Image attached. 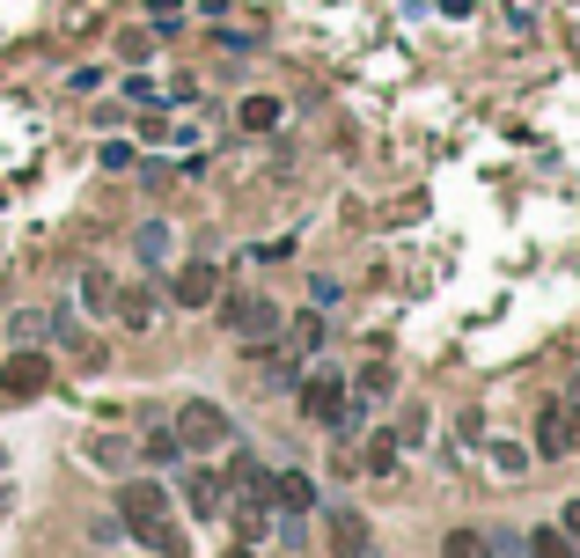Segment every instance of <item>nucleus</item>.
Returning <instances> with one entry per match:
<instances>
[{"label": "nucleus", "instance_id": "1", "mask_svg": "<svg viewBox=\"0 0 580 558\" xmlns=\"http://www.w3.org/2000/svg\"><path fill=\"white\" fill-rule=\"evenodd\" d=\"M214 309H220V323H228L236 339H250V345H265V339H280V331H287V309H280V301H265V294H220Z\"/></svg>", "mask_w": 580, "mask_h": 558}, {"label": "nucleus", "instance_id": "2", "mask_svg": "<svg viewBox=\"0 0 580 558\" xmlns=\"http://www.w3.org/2000/svg\"><path fill=\"white\" fill-rule=\"evenodd\" d=\"M177 441H184L192 456H206V448H228V441H236V419L220 412L214 397H184V405H177Z\"/></svg>", "mask_w": 580, "mask_h": 558}, {"label": "nucleus", "instance_id": "3", "mask_svg": "<svg viewBox=\"0 0 580 558\" xmlns=\"http://www.w3.org/2000/svg\"><path fill=\"white\" fill-rule=\"evenodd\" d=\"M52 389V353H37V345H15L8 361H0V397L8 405H37Z\"/></svg>", "mask_w": 580, "mask_h": 558}, {"label": "nucleus", "instance_id": "4", "mask_svg": "<svg viewBox=\"0 0 580 558\" xmlns=\"http://www.w3.org/2000/svg\"><path fill=\"white\" fill-rule=\"evenodd\" d=\"M170 301H177V309H214V301H220V265H214V258H192V265H177Z\"/></svg>", "mask_w": 580, "mask_h": 558}, {"label": "nucleus", "instance_id": "5", "mask_svg": "<svg viewBox=\"0 0 580 558\" xmlns=\"http://www.w3.org/2000/svg\"><path fill=\"white\" fill-rule=\"evenodd\" d=\"M573 405H566V397H551V405H544V412H536V456L544 463H558V456H573Z\"/></svg>", "mask_w": 580, "mask_h": 558}, {"label": "nucleus", "instance_id": "6", "mask_svg": "<svg viewBox=\"0 0 580 558\" xmlns=\"http://www.w3.org/2000/svg\"><path fill=\"white\" fill-rule=\"evenodd\" d=\"M302 412H309L316 426H331V419L345 412V375H331V367H316L309 383H302Z\"/></svg>", "mask_w": 580, "mask_h": 558}, {"label": "nucleus", "instance_id": "7", "mask_svg": "<svg viewBox=\"0 0 580 558\" xmlns=\"http://www.w3.org/2000/svg\"><path fill=\"white\" fill-rule=\"evenodd\" d=\"M155 514H170V492L155 486V478H133V486L118 492V522L133 529V522H155Z\"/></svg>", "mask_w": 580, "mask_h": 558}, {"label": "nucleus", "instance_id": "8", "mask_svg": "<svg viewBox=\"0 0 580 558\" xmlns=\"http://www.w3.org/2000/svg\"><path fill=\"white\" fill-rule=\"evenodd\" d=\"M265 492H272V508H280V514H309V508H316V486L302 478V470H280V478H265Z\"/></svg>", "mask_w": 580, "mask_h": 558}, {"label": "nucleus", "instance_id": "9", "mask_svg": "<svg viewBox=\"0 0 580 558\" xmlns=\"http://www.w3.org/2000/svg\"><path fill=\"white\" fill-rule=\"evenodd\" d=\"M397 456H405V441L389 434V426H383V434H367V448H361V463L375 470V478H389V470H397Z\"/></svg>", "mask_w": 580, "mask_h": 558}, {"label": "nucleus", "instance_id": "10", "mask_svg": "<svg viewBox=\"0 0 580 558\" xmlns=\"http://www.w3.org/2000/svg\"><path fill=\"white\" fill-rule=\"evenodd\" d=\"M265 508H272V492H236V529L265 536Z\"/></svg>", "mask_w": 580, "mask_h": 558}, {"label": "nucleus", "instance_id": "11", "mask_svg": "<svg viewBox=\"0 0 580 558\" xmlns=\"http://www.w3.org/2000/svg\"><path fill=\"white\" fill-rule=\"evenodd\" d=\"M184 500H192V514H220V478L192 470V478H184Z\"/></svg>", "mask_w": 580, "mask_h": 558}, {"label": "nucleus", "instance_id": "12", "mask_svg": "<svg viewBox=\"0 0 580 558\" xmlns=\"http://www.w3.org/2000/svg\"><path fill=\"white\" fill-rule=\"evenodd\" d=\"M280 118H287V111H280V96H250V103H242V133H272Z\"/></svg>", "mask_w": 580, "mask_h": 558}, {"label": "nucleus", "instance_id": "13", "mask_svg": "<svg viewBox=\"0 0 580 558\" xmlns=\"http://www.w3.org/2000/svg\"><path fill=\"white\" fill-rule=\"evenodd\" d=\"M522 558H573V536L566 529H530V551Z\"/></svg>", "mask_w": 580, "mask_h": 558}, {"label": "nucleus", "instance_id": "14", "mask_svg": "<svg viewBox=\"0 0 580 558\" xmlns=\"http://www.w3.org/2000/svg\"><path fill=\"white\" fill-rule=\"evenodd\" d=\"M331 536H339V558H353V551H361V544H375V536H367V522H361V514H339V522H331Z\"/></svg>", "mask_w": 580, "mask_h": 558}, {"label": "nucleus", "instance_id": "15", "mask_svg": "<svg viewBox=\"0 0 580 558\" xmlns=\"http://www.w3.org/2000/svg\"><path fill=\"white\" fill-rule=\"evenodd\" d=\"M133 250H140L147 265H162V250H170V228H162V220H147L140 236H133Z\"/></svg>", "mask_w": 580, "mask_h": 558}, {"label": "nucleus", "instance_id": "16", "mask_svg": "<svg viewBox=\"0 0 580 558\" xmlns=\"http://www.w3.org/2000/svg\"><path fill=\"white\" fill-rule=\"evenodd\" d=\"M147 323H155V294L133 287V294H125V331H147Z\"/></svg>", "mask_w": 580, "mask_h": 558}, {"label": "nucleus", "instance_id": "17", "mask_svg": "<svg viewBox=\"0 0 580 558\" xmlns=\"http://www.w3.org/2000/svg\"><path fill=\"white\" fill-rule=\"evenodd\" d=\"M228 478H236L242 492H265V463H258V456H236V463H228Z\"/></svg>", "mask_w": 580, "mask_h": 558}, {"label": "nucleus", "instance_id": "18", "mask_svg": "<svg viewBox=\"0 0 580 558\" xmlns=\"http://www.w3.org/2000/svg\"><path fill=\"white\" fill-rule=\"evenodd\" d=\"M184 456V441H177V426H162V434H147V463H177Z\"/></svg>", "mask_w": 580, "mask_h": 558}, {"label": "nucleus", "instance_id": "19", "mask_svg": "<svg viewBox=\"0 0 580 558\" xmlns=\"http://www.w3.org/2000/svg\"><path fill=\"white\" fill-rule=\"evenodd\" d=\"M8 331H15V345H37V339H45V316H37V309H23L15 323H8Z\"/></svg>", "mask_w": 580, "mask_h": 558}, {"label": "nucleus", "instance_id": "20", "mask_svg": "<svg viewBox=\"0 0 580 558\" xmlns=\"http://www.w3.org/2000/svg\"><path fill=\"white\" fill-rule=\"evenodd\" d=\"M389 389H397L389 367H361V397H389Z\"/></svg>", "mask_w": 580, "mask_h": 558}, {"label": "nucleus", "instance_id": "21", "mask_svg": "<svg viewBox=\"0 0 580 558\" xmlns=\"http://www.w3.org/2000/svg\"><path fill=\"white\" fill-rule=\"evenodd\" d=\"M448 558H485V536L478 529H456V536H448Z\"/></svg>", "mask_w": 580, "mask_h": 558}, {"label": "nucleus", "instance_id": "22", "mask_svg": "<svg viewBox=\"0 0 580 558\" xmlns=\"http://www.w3.org/2000/svg\"><path fill=\"white\" fill-rule=\"evenodd\" d=\"M250 258H258V265H287V258H294V236H287V243H258Z\"/></svg>", "mask_w": 580, "mask_h": 558}, {"label": "nucleus", "instance_id": "23", "mask_svg": "<svg viewBox=\"0 0 580 558\" xmlns=\"http://www.w3.org/2000/svg\"><path fill=\"white\" fill-rule=\"evenodd\" d=\"M103 170H133V147H125V140H103Z\"/></svg>", "mask_w": 580, "mask_h": 558}, {"label": "nucleus", "instance_id": "24", "mask_svg": "<svg viewBox=\"0 0 580 558\" xmlns=\"http://www.w3.org/2000/svg\"><path fill=\"white\" fill-rule=\"evenodd\" d=\"M147 8H155V30H162V37H170V30H177V15H184L177 0H147Z\"/></svg>", "mask_w": 580, "mask_h": 558}, {"label": "nucleus", "instance_id": "25", "mask_svg": "<svg viewBox=\"0 0 580 558\" xmlns=\"http://www.w3.org/2000/svg\"><path fill=\"white\" fill-rule=\"evenodd\" d=\"M294 339H302V345L316 353V345H323V316H302V323H294Z\"/></svg>", "mask_w": 580, "mask_h": 558}, {"label": "nucleus", "instance_id": "26", "mask_svg": "<svg viewBox=\"0 0 580 558\" xmlns=\"http://www.w3.org/2000/svg\"><path fill=\"white\" fill-rule=\"evenodd\" d=\"M558 529H566V536H573V544H580V500H573V508H566V514H558Z\"/></svg>", "mask_w": 580, "mask_h": 558}]
</instances>
